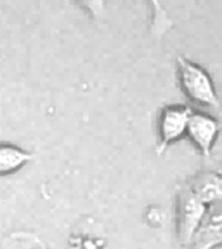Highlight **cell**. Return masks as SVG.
Listing matches in <instances>:
<instances>
[{"instance_id":"cell-1","label":"cell","mask_w":222,"mask_h":249,"mask_svg":"<svg viewBox=\"0 0 222 249\" xmlns=\"http://www.w3.org/2000/svg\"><path fill=\"white\" fill-rule=\"evenodd\" d=\"M177 77H179L181 89L193 103L212 108L221 107L214 80L208 75V71L200 67L198 63L191 61L186 56H179L177 58Z\"/></svg>"},{"instance_id":"cell-2","label":"cell","mask_w":222,"mask_h":249,"mask_svg":"<svg viewBox=\"0 0 222 249\" xmlns=\"http://www.w3.org/2000/svg\"><path fill=\"white\" fill-rule=\"evenodd\" d=\"M206 206L198 200L188 183L175 194V235L181 246H191L206 214Z\"/></svg>"},{"instance_id":"cell-3","label":"cell","mask_w":222,"mask_h":249,"mask_svg":"<svg viewBox=\"0 0 222 249\" xmlns=\"http://www.w3.org/2000/svg\"><path fill=\"white\" fill-rule=\"evenodd\" d=\"M190 107L184 105H169L160 112L158 117V145L157 154L161 155L165 150L177 143L182 136L188 134V124L191 119Z\"/></svg>"},{"instance_id":"cell-4","label":"cell","mask_w":222,"mask_h":249,"mask_svg":"<svg viewBox=\"0 0 222 249\" xmlns=\"http://www.w3.org/2000/svg\"><path fill=\"white\" fill-rule=\"evenodd\" d=\"M219 134H221V122L215 117L193 110L186 136L193 142V145L196 146L203 157H210L215 142L219 140Z\"/></svg>"},{"instance_id":"cell-5","label":"cell","mask_w":222,"mask_h":249,"mask_svg":"<svg viewBox=\"0 0 222 249\" xmlns=\"http://www.w3.org/2000/svg\"><path fill=\"white\" fill-rule=\"evenodd\" d=\"M222 246V204H215L206 209L205 220L198 230L191 248L217 249Z\"/></svg>"},{"instance_id":"cell-6","label":"cell","mask_w":222,"mask_h":249,"mask_svg":"<svg viewBox=\"0 0 222 249\" xmlns=\"http://www.w3.org/2000/svg\"><path fill=\"white\" fill-rule=\"evenodd\" d=\"M188 187L206 208L222 204V175L217 169L198 173L191 181H188Z\"/></svg>"},{"instance_id":"cell-7","label":"cell","mask_w":222,"mask_h":249,"mask_svg":"<svg viewBox=\"0 0 222 249\" xmlns=\"http://www.w3.org/2000/svg\"><path fill=\"white\" fill-rule=\"evenodd\" d=\"M33 154L13 143H0V176H11L28 164Z\"/></svg>"},{"instance_id":"cell-8","label":"cell","mask_w":222,"mask_h":249,"mask_svg":"<svg viewBox=\"0 0 222 249\" xmlns=\"http://www.w3.org/2000/svg\"><path fill=\"white\" fill-rule=\"evenodd\" d=\"M217 171H219V173H221V175H222V166H219V167H217Z\"/></svg>"}]
</instances>
